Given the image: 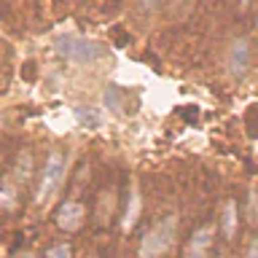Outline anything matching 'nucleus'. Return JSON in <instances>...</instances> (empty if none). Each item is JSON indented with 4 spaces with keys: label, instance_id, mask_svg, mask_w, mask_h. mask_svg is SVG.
I'll use <instances>...</instances> for the list:
<instances>
[{
    "label": "nucleus",
    "instance_id": "obj_15",
    "mask_svg": "<svg viewBox=\"0 0 258 258\" xmlns=\"http://www.w3.org/2000/svg\"><path fill=\"white\" fill-rule=\"evenodd\" d=\"M255 153H258V145H255Z\"/></svg>",
    "mask_w": 258,
    "mask_h": 258
},
{
    "label": "nucleus",
    "instance_id": "obj_4",
    "mask_svg": "<svg viewBox=\"0 0 258 258\" xmlns=\"http://www.w3.org/2000/svg\"><path fill=\"white\" fill-rule=\"evenodd\" d=\"M213 234H215V226H202V229H197L194 237L188 239V245H185L183 258H207V250L213 245Z\"/></svg>",
    "mask_w": 258,
    "mask_h": 258
},
{
    "label": "nucleus",
    "instance_id": "obj_12",
    "mask_svg": "<svg viewBox=\"0 0 258 258\" xmlns=\"http://www.w3.org/2000/svg\"><path fill=\"white\" fill-rule=\"evenodd\" d=\"M245 258H258V239H253L247 245V253H245Z\"/></svg>",
    "mask_w": 258,
    "mask_h": 258
},
{
    "label": "nucleus",
    "instance_id": "obj_13",
    "mask_svg": "<svg viewBox=\"0 0 258 258\" xmlns=\"http://www.w3.org/2000/svg\"><path fill=\"white\" fill-rule=\"evenodd\" d=\"M140 3H143V8H156L159 0H140Z\"/></svg>",
    "mask_w": 258,
    "mask_h": 258
},
{
    "label": "nucleus",
    "instance_id": "obj_5",
    "mask_svg": "<svg viewBox=\"0 0 258 258\" xmlns=\"http://www.w3.org/2000/svg\"><path fill=\"white\" fill-rule=\"evenodd\" d=\"M84 215H86V210L81 202H64L59 207V213H56V223H59V229H64V231H76V229H81V223H84Z\"/></svg>",
    "mask_w": 258,
    "mask_h": 258
},
{
    "label": "nucleus",
    "instance_id": "obj_8",
    "mask_svg": "<svg viewBox=\"0 0 258 258\" xmlns=\"http://www.w3.org/2000/svg\"><path fill=\"white\" fill-rule=\"evenodd\" d=\"M137 215H140V194H137V188H132V194H129V202H126L124 221H121V229H124V231L132 229V226L137 223Z\"/></svg>",
    "mask_w": 258,
    "mask_h": 258
},
{
    "label": "nucleus",
    "instance_id": "obj_2",
    "mask_svg": "<svg viewBox=\"0 0 258 258\" xmlns=\"http://www.w3.org/2000/svg\"><path fill=\"white\" fill-rule=\"evenodd\" d=\"M54 51L64 56L68 62H78V64H89L94 59H100L105 54V48L94 40H86V38H78V35H64L54 43Z\"/></svg>",
    "mask_w": 258,
    "mask_h": 258
},
{
    "label": "nucleus",
    "instance_id": "obj_3",
    "mask_svg": "<svg viewBox=\"0 0 258 258\" xmlns=\"http://www.w3.org/2000/svg\"><path fill=\"white\" fill-rule=\"evenodd\" d=\"M62 177H64V159H62L59 151H51L46 159V167H43V177H40V183H38V194H35L38 205H46V202L54 197V191L59 188Z\"/></svg>",
    "mask_w": 258,
    "mask_h": 258
},
{
    "label": "nucleus",
    "instance_id": "obj_6",
    "mask_svg": "<svg viewBox=\"0 0 258 258\" xmlns=\"http://www.w3.org/2000/svg\"><path fill=\"white\" fill-rule=\"evenodd\" d=\"M247 54H250L247 40H234V46H231V56H229L231 73H237V76H242V73H245V68H247Z\"/></svg>",
    "mask_w": 258,
    "mask_h": 258
},
{
    "label": "nucleus",
    "instance_id": "obj_14",
    "mask_svg": "<svg viewBox=\"0 0 258 258\" xmlns=\"http://www.w3.org/2000/svg\"><path fill=\"white\" fill-rule=\"evenodd\" d=\"M247 3H250V0H242V6H247Z\"/></svg>",
    "mask_w": 258,
    "mask_h": 258
},
{
    "label": "nucleus",
    "instance_id": "obj_9",
    "mask_svg": "<svg viewBox=\"0 0 258 258\" xmlns=\"http://www.w3.org/2000/svg\"><path fill=\"white\" fill-rule=\"evenodd\" d=\"M237 234V202L229 199L223 205V237L231 239Z\"/></svg>",
    "mask_w": 258,
    "mask_h": 258
},
{
    "label": "nucleus",
    "instance_id": "obj_1",
    "mask_svg": "<svg viewBox=\"0 0 258 258\" xmlns=\"http://www.w3.org/2000/svg\"><path fill=\"white\" fill-rule=\"evenodd\" d=\"M175 229H177V218L167 215L164 221H159L151 231H145V237L137 245V255L140 258H161L172 247L175 242Z\"/></svg>",
    "mask_w": 258,
    "mask_h": 258
},
{
    "label": "nucleus",
    "instance_id": "obj_7",
    "mask_svg": "<svg viewBox=\"0 0 258 258\" xmlns=\"http://www.w3.org/2000/svg\"><path fill=\"white\" fill-rule=\"evenodd\" d=\"M76 121L81 126H86V129H100L105 116L97 108H84V105H78V108H76Z\"/></svg>",
    "mask_w": 258,
    "mask_h": 258
},
{
    "label": "nucleus",
    "instance_id": "obj_10",
    "mask_svg": "<svg viewBox=\"0 0 258 258\" xmlns=\"http://www.w3.org/2000/svg\"><path fill=\"white\" fill-rule=\"evenodd\" d=\"M16 205V188L11 183H6L3 188H0V207L3 210H11Z\"/></svg>",
    "mask_w": 258,
    "mask_h": 258
},
{
    "label": "nucleus",
    "instance_id": "obj_11",
    "mask_svg": "<svg viewBox=\"0 0 258 258\" xmlns=\"http://www.w3.org/2000/svg\"><path fill=\"white\" fill-rule=\"evenodd\" d=\"M46 258H73V253H70V245H54V247H48V253H46Z\"/></svg>",
    "mask_w": 258,
    "mask_h": 258
}]
</instances>
